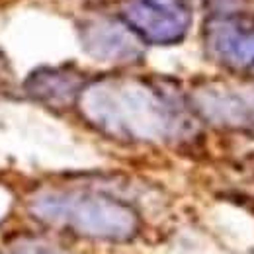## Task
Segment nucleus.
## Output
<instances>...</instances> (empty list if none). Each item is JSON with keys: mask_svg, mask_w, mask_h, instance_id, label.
Segmentation results:
<instances>
[{"mask_svg": "<svg viewBox=\"0 0 254 254\" xmlns=\"http://www.w3.org/2000/svg\"><path fill=\"white\" fill-rule=\"evenodd\" d=\"M76 102L90 126L122 141L170 143L190 129L174 96L135 76L98 78L82 88Z\"/></svg>", "mask_w": 254, "mask_h": 254, "instance_id": "obj_1", "label": "nucleus"}, {"mask_svg": "<svg viewBox=\"0 0 254 254\" xmlns=\"http://www.w3.org/2000/svg\"><path fill=\"white\" fill-rule=\"evenodd\" d=\"M28 209L51 227L98 241H129L139 231V215L124 201L86 190H47L35 193Z\"/></svg>", "mask_w": 254, "mask_h": 254, "instance_id": "obj_2", "label": "nucleus"}, {"mask_svg": "<svg viewBox=\"0 0 254 254\" xmlns=\"http://www.w3.org/2000/svg\"><path fill=\"white\" fill-rule=\"evenodd\" d=\"M124 20L141 39L149 43H176L191 24L186 0H127Z\"/></svg>", "mask_w": 254, "mask_h": 254, "instance_id": "obj_3", "label": "nucleus"}, {"mask_svg": "<svg viewBox=\"0 0 254 254\" xmlns=\"http://www.w3.org/2000/svg\"><path fill=\"white\" fill-rule=\"evenodd\" d=\"M209 55L233 70L254 68V22L239 14H221L205 24Z\"/></svg>", "mask_w": 254, "mask_h": 254, "instance_id": "obj_4", "label": "nucleus"}, {"mask_svg": "<svg viewBox=\"0 0 254 254\" xmlns=\"http://www.w3.org/2000/svg\"><path fill=\"white\" fill-rule=\"evenodd\" d=\"M82 45L90 57L106 63H133L141 59V37L127 24L110 18L88 20L82 30Z\"/></svg>", "mask_w": 254, "mask_h": 254, "instance_id": "obj_5", "label": "nucleus"}, {"mask_svg": "<svg viewBox=\"0 0 254 254\" xmlns=\"http://www.w3.org/2000/svg\"><path fill=\"white\" fill-rule=\"evenodd\" d=\"M197 110L211 122L229 127H254V92L237 88H203L195 94Z\"/></svg>", "mask_w": 254, "mask_h": 254, "instance_id": "obj_6", "label": "nucleus"}, {"mask_svg": "<svg viewBox=\"0 0 254 254\" xmlns=\"http://www.w3.org/2000/svg\"><path fill=\"white\" fill-rule=\"evenodd\" d=\"M82 88L84 86L80 84L78 74L70 70H61V68H41L33 72L28 80V92L35 100L55 108H61L78 100Z\"/></svg>", "mask_w": 254, "mask_h": 254, "instance_id": "obj_7", "label": "nucleus"}, {"mask_svg": "<svg viewBox=\"0 0 254 254\" xmlns=\"http://www.w3.org/2000/svg\"><path fill=\"white\" fill-rule=\"evenodd\" d=\"M4 254V253H0ZM10 254H66L63 251H57L53 247H47V245H41V243H22L20 247H16Z\"/></svg>", "mask_w": 254, "mask_h": 254, "instance_id": "obj_8", "label": "nucleus"}]
</instances>
